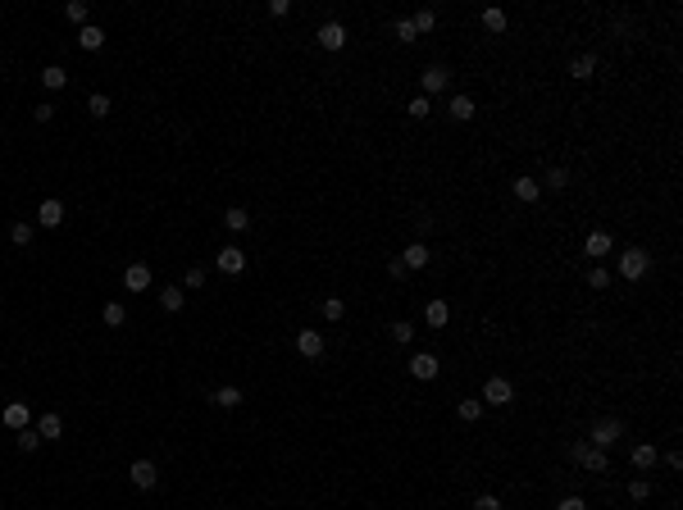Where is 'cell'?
Wrapping results in <instances>:
<instances>
[{"label": "cell", "mask_w": 683, "mask_h": 510, "mask_svg": "<svg viewBox=\"0 0 683 510\" xmlns=\"http://www.w3.org/2000/svg\"><path fill=\"white\" fill-rule=\"evenodd\" d=\"M215 260H219V269H224V273H242V269H246V251H242V246H224Z\"/></svg>", "instance_id": "obj_11"}, {"label": "cell", "mask_w": 683, "mask_h": 510, "mask_svg": "<svg viewBox=\"0 0 683 510\" xmlns=\"http://www.w3.org/2000/svg\"><path fill=\"white\" fill-rule=\"evenodd\" d=\"M87 109H91V119H109V96H105V91H91Z\"/></svg>", "instance_id": "obj_28"}, {"label": "cell", "mask_w": 683, "mask_h": 510, "mask_svg": "<svg viewBox=\"0 0 683 510\" xmlns=\"http://www.w3.org/2000/svg\"><path fill=\"white\" fill-rule=\"evenodd\" d=\"M269 14H273V19H287V14H292V5H287V0H269Z\"/></svg>", "instance_id": "obj_43"}, {"label": "cell", "mask_w": 683, "mask_h": 510, "mask_svg": "<svg viewBox=\"0 0 683 510\" xmlns=\"http://www.w3.org/2000/svg\"><path fill=\"white\" fill-rule=\"evenodd\" d=\"M651 497V483H647V478H633V483H629V501H647Z\"/></svg>", "instance_id": "obj_38"}, {"label": "cell", "mask_w": 683, "mask_h": 510, "mask_svg": "<svg viewBox=\"0 0 683 510\" xmlns=\"http://www.w3.org/2000/svg\"><path fill=\"white\" fill-rule=\"evenodd\" d=\"M64 19H69V23H82V28H87V5H82V0H69V5H64Z\"/></svg>", "instance_id": "obj_32"}, {"label": "cell", "mask_w": 683, "mask_h": 510, "mask_svg": "<svg viewBox=\"0 0 683 510\" xmlns=\"http://www.w3.org/2000/svg\"><path fill=\"white\" fill-rule=\"evenodd\" d=\"M397 37H401V42H415L419 33H415V23H410V19H397Z\"/></svg>", "instance_id": "obj_41"}, {"label": "cell", "mask_w": 683, "mask_h": 510, "mask_svg": "<svg viewBox=\"0 0 683 510\" xmlns=\"http://www.w3.org/2000/svg\"><path fill=\"white\" fill-rule=\"evenodd\" d=\"M419 87H424V96H437V91L451 87V73H446L442 64H428V69H424V78H419Z\"/></svg>", "instance_id": "obj_6"}, {"label": "cell", "mask_w": 683, "mask_h": 510, "mask_svg": "<svg viewBox=\"0 0 683 510\" xmlns=\"http://www.w3.org/2000/svg\"><path fill=\"white\" fill-rule=\"evenodd\" d=\"M37 224H42V228H60V224H64V201H42Z\"/></svg>", "instance_id": "obj_12"}, {"label": "cell", "mask_w": 683, "mask_h": 510, "mask_svg": "<svg viewBox=\"0 0 683 510\" xmlns=\"http://www.w3.org/2000/svg\"><path fill=\"white\" fill-rule=\"evenodd\" d=\"M78 46H82V51H100V46H105V28H96V23H87V28L78 33Z\"/></svg>", "instance_id": "obj_19"}, {"label": "cell", "mask_w": 683, "mask_h": 510, "mask_svg": "<svg viewBox=\"0 0 683 510\" xmlns=\"http://www.w3.org/2000/svg\"><path fill=\"white\" fill-rule=\"evenodd\" d=\"M455 415H460L465 424H478V419H483V401H474V397H469V401H460V410H455Z\"/></svg>", "instance_id": "obj_31"}, {"label": "cell", "mask_w": 683, "mask_h": 510, "mask_svg": "<svg viewBox=\"0 0 683 510\" xmlns=\"http://www.w3.org/2000/svg\"><path fill=\"white\" fill-rule=\"evenodd\" d=\"M446 114H451L455 123H469V119H474V96H465V91H460V96H451Z\"/></svg>", "instance_id": "obj_17"}, {"label": "cell", "mask_w": 683, "mask_h": 510, "mask_svg": "<svg viewBox=\"0 0 683 510\" xmlns=\"http://www.w3.org/2000/svg\"><path fill=\"white\" fill-rule=\"evenodd\" d=\"M388 333H392V342H397V347H410V342H415V328L406 324V319H397V324H392Z\"/></svg>", "instance_id": "obj_30"}, {"label": "cell", "mask_w": 683, "mask_h": 510, "mask_svg": "<svg viewBox=\"0 0 683 510\" xmlns=\"http://www.w3.org/2000/svg\"><path fill=\"white\" fill-rule=\"evenodd\" d=\"M128 478H132V488H141V492H151L155 483H160V469L151 465V460H132L128 465Z\"/></svg>", "instance_id": "obj_5"}, {"label": "cell", "mask_w": 683, "mask_h": 510, "mask_svg": "<svg viewBox=\"0 0 683 510\" xmlns=\"http://www.w3.org/2000/svg\"><path fill=\"white\" fill-rule=\"evenodd\" d=\"M474 510H501V501H497V497H488V492H483V497H474Z\"/></svg>", "instance_id": "obj_42"}, {"label": "cell", "mask_w": 683, "mask_h": 510, "mask_svg": "<svg viewBox=\"0 0 683 510\" xmlns=\"http://www.w3.org/2000/svg\"><path fill=\"white\" fill-rule=\"evenodd\" d=\"M28 419H33V410H28L23 401H10L5 410H0V424H5V428H14V433H23V428H28Z\"/></svg>", "instance_id": "obj_8"}, {"label": "cell", "mask_w": 683, "mask_h": 510, "mask_svg": "<svg viewBox=\"0 0 683 510\" xmlns=\"http://www.w3.org/2000/svg\"><path fill=\"white\" fill-rule=\"evenodd\" d=\"M201 282H206V269H187V287H192V292L201 287Z\"/></svg>", "instance_id": "obj_47"}, {"label": "cell", "mask_w": 683, "mask_h": 510, "mask_svg": "<svg viewBox=\"0 0 683 510\" xmlns=\"http://www.w3.org/2000/svg\"><path fill=\"white\" fill-rule=\"evenodd\" d=\"M437 370H442V365H437L433 351H419V356L410 360V374H415L419 383H433V379H437Z\"/></svg>", "instance_id": "obj_7"}, {"label": "cell", "mask_w": 683, "mask_h": 510, "mask_svg": "<svg viewBox=\"0 0 683 510\" xmlns=\"http://www.w3.org/2000/svg\"><path fill=\"white\" fill-rule=\"evenodd\" d=\"M446 319H451V305L446 301H428L424 305V324L428 328H446Z\"/></svg>", "instance_id": "obj_18"}, {"label": "cell", "mask_w": 683, "mask_h": 510, "mask_svg": "<svg viewBox=\"0 0 683 510\" xmlns=\"http://www.w3.org/2000/svg\"><path fill=\"white\" fill-rule=\"evenodd\" d=\"M33 119H37V123H51V119H55V105H37Z\"/></svg>", "instance_id": "obj_45"}, {"label": "cell", "mask_w": 683, "mask_h": 510, "mask_svg": "<svg viewBox=\"0 0 683 510\" xmlns=\"http://www.w3.org/2000/svg\"><path fill=\"white\" fill-rule=\"evenodd\" d=\"M651 465H656V446L638 442V446H633V469H651Z\"/></svg>", "instance_id": "obj_26"}, {"label": "cell", "mask_w": 683, "mask_h": 510, "mask_svg": "<svg viewBox=\"0 0 683 510\" xmlns=\"http://www.w3.org/2000/svg\"><path fill=\"white\" fill-rule=\"evenodd\" d=\"M588 287H592V292H606V287H610V273L606 269H588Z\"/></svg>", "instance_id": "obj_35"}, {"label": "cell", "mask_w": 683, "mask_h": 510, "mask_svg": "<svg viewBox=\"0 0 683 510\" xmlns=\"http://www.w3.org/2000/svg\"><path fill=\"white\" fill-rule=\"evenodd\" d=\"M592 73H597V55H574V64H570V78H579V82H588Z\"/></svg>", "instance_id": "obj_21"}, {"label": "cell", "mask_w": 683, "mask_h": 510, "mask_svg": "<svg viewBox=\"0 0 683 510\" xmlns=\"http://www.w3.org/2000/svg\"><path fill=\"white\" fill-rule=\"evenodd\" d=\"M410 23H415V33H433V28H437V14L433 10H419Z\"/></svg>", "instance_id": "obj_33"}, {"label": "cell", "mask_w": 683, "mask_h": 510, "mask_svg": "<svg viewBox=\"0 0 683 510\" xmlns=\"http://www.w3.org/2000/svg\"><path fill=\"white\" fill-rule=\"evenodd\" d=\"M556 510H588V501H583V497H565Z\"/></svg>", "instance_id": "obj_46"}, {"label": "cell", "mask_w": 683, "mask_h": 510, "mask_svg": "<svg viewBox=\"0 0 683 510\" xmlns=\"http://www.w3.org/2000/svg\"><path fill=\"white\" fill-rule=\"evenodd\" d=\"M388 273H392V278H406V273H410V269H406V264H401V255H392V260H388Z\"/></svg>", "instance_id": "obj_44"}, {"label": "cell", "mask_w": 683, "mask_h": 510, "mask_svg": "<svg viewBox=\"0 0 683 510\" xmlns=\"http://www.w3.org/2000/svg\"><path fill=\"white\" fill-rule=\"evenodd\" d=\"M342 315H347V305H342V296H328V301H324V319H328V324H337Z\"/></svg>", "instance_id": "obj_34"}, {"label": "cell", "mask_w": 683, "mask_h": 510, "mask_svg": "<svg viewBox=\"0 0 683 510\" xmlns=\"http://www.w3.org/2000/svg\"><path fill=\"white\" fill-rule=\"evenodd\" d=\"M123 287H128V292H146V287H151V264H128Z\"/></svg>", "instance_id": "obj_13"}, {"label": "cell", "mask_w": 683, "mask_h": 510, "mask_svg": "<svg viewBox=\"0 0 683 510\" xmlns=\"http://www.w3.org/2000/svg\"><path fill=\"white\" fill-rule=\"evenodd\" d=\"M319 46H324V51H342V46H347V28L328 19L324 28H319Z\"/></svg>", "instance_id": "obj_9"}, {"label": "cell", "mask_w": 683, "mask_h": 510, "mask_svg": "<svg viewBox=\"0 0 683 510\" xmlns=\"http://www.w3.org/2000/svg\"><path fill=\"white\" fill-rule=\"evenodd\" d=\"M160 305L169 310V315H178V310H183V287H164V292H160Z\"/></svg>", "instance_id": "obj_29"}, {"label": "cell", "mask_w": 683, "mask_h": 510, "mask_svg": "<svg viewBox=\"0 0 683 510\" xmlns=\"http://www.w3.org/2000/svg\"><path fill=\"white\" fill-rule=\"evenodd\" d=\"M210 401H215L219 410H237V406H242V392H237V388H215V397H210Z\"/></svg>", "instance_id": "obj_22"}, {"label": "cell", "mask_w": 683, "mask_h": 510, "mask_svg": "<svg viewBox=\"0 0 683 510\" xmlns=\"http://www.w3.org/2000/svg\"><path fill=\"white\" fill-rule=\"evenodd\" d=\"M100 319H105L109 328H123V324H128V310H123L119 301H105V310H100Z\"/></svg>", "instance_id": "obj_24"}, {"label": "cell", "mask_w": 683, "mask_h": 510, "mask_svg": "<svg viewBox=\"0 0 683 510\" xmlns=\"http://www.w3.org/2000/svg\"><path fill=\"white\" fill-rule=\"evenodd\" d=\"M478 401H483V406H510V401H515V383L497 374V379L483 383V397H478Z\"/></svg>", "instance_id": "obj_2"}, {"label": "cell", "mask_w": 683, "mask_h": 510, "mask_svg": "<svg viewBox=\"0 0 683 510\" xmlns=\"http://www.w3.org/2000/svg\"><path fill=\"white\" fill-rule=\"evenodd\" d=\"M42 82H46L51 91H64V87H69V69H60V64L42 69Z\"/></svg>", "instance_id": "obj_23"}, {"label": "cell", "mask_w": 683, "mask_h": 510, "mask_svg": "<svg viewBox=\"0 0 683 510\" xmlns=\"http://www.w3.org/2000/svg\"><path fill=\"white\" fill-rule=\"evenodd\" d=\"M296 351H301L305 360H315V356H324V333H315V328H305L301 337H296Z\"/></svg>", "instance_id": "obj_14"}, {"label": "cell", "mask_w": 683, "mask_h": 510, "mask_svg": "<svg viewBox=\"0 0 683 510\" xmlns=\"http://www.w3.org/2000/svg\"><path fill=\"white\" fill-rule=\"evenodd\" d=\"M483 28H488V33H506V28H510L506 10H483Z\"/></svg>", "instance_id": "obj_27"}, {"label": "cell", "mask_w": 683, "mask_h": 510, "mask_svg": "<svg viewBox=\"0 0 683 510\" xmlns=\"http://www.w3.org/2000/svg\"><path fill=\"white\" fill-rule=\"evenodd\" d=\"M574 460H579V469H588V474H601V469H606V451L592 446V442H574Z\"/></svg>", "instance_id": "obj_3"}, {"label": "cell", "mask_w": 683, "mask_h": 510, "mask_svg": "<svg viewBox=\"0 0 683 510\" xmlns=\"http://www.w3.org/2000/svg\"><path fill=\"white\" fill-rule=\"evenodd\" d=\"M547 187H552V192H565V187H570V174H565V169H547Z\"/></svg>", "instance_id": "obj_37"}, {"label": "cell", "mask_w": 683, "mask_h": 510, "mask_svg": "<svg viewBox=\"0 0 683 510\" xmlns=\"http://www.w3.org/2000/svg\"><path fill=\"white\" fill-rule=\"evenodd\" d=\"M10 242H14V246H28V242H33V224H14Z\"/></svg>", "instance_id": "obj_36"}, {"label": "cell", "mask_w": 683, "mask_h": 510, "mask_svg": "<svg viewBox=\"0 0 683 510\" xmlns=\"http://www.w3.org/2000/svg\"><path fill=\"white\" fill-rule=\"evenodd\" d=\"M510 192L520 196L524 206H533V201L543 196V183H538V178H515V183H510Z\"/></svg>", "instance_id": "obj_16"}, {"label": "cell", "mask_w": 683, "mask_h": 510, "mask_svg": "<svg viewBox=\"0 0 683 510\" xmlns=\"http://www.w3.org/2000/svg\"><path fill=\"white\" fill-rule=\"evenodd\" d=\"M224 228H233V233H246V228H251V215H246L242 206H233V210L224 215Z\"/></svg>", "instance_id": "obj_25"}, {"label": "cell", "mask_w": 683, "mask_h": 510, "mask_svg": "<svg viewBox=\"0 0 683 510\" xmlns=\"http://www.w3.org/2000/svg\"><path fill=\"white\" fill-rule=\"evenodd\" d=\"M37 446H42L37 428H23V433H19V451H37Z\"/></svg>", "instance_id": "obj_39"}, {"label": "cell", "mask_w": 683, "mask_h": 510, "mask_svg": "<svg viewBox=\"0 0 683 510\" xmlns=\"http://www.w3.org/2000/svg\"><path fill=\"white\" fill-rule=\"evenodd\" d=\"M37 437H42V442H55V437H64V419H60V415H42V419H37Z\"/></svg>", "instance_id": "obj_15"}, {"label": "cell", "mask_w": 683, "mask_h": 510, "mask_svg": "<svg viewBox=\"0 0 683 510\" xmlns=\"http://www.w3.org/2000/svg\"><path fill=\"white\" fill-rule=\"evenodd\" d=\"M651 269V255L642 246H629V251H619V278L624 282H638L642 273Z\"/></svg>", "instance_id": "obj_1"}, {"label": "cell", "mask_w": 683, "mask_h": 510, "mask_svg": "<svg viewBox=\"0 0 683 510\" xmlns=\"http://www.w3.org/2000/svg\"><path fill=\"white\" fill-rule=\"evenodd\" d=\"M610 233H588V242H583V255H610Z\"/></svg>", "instance_id": "obj_20"}, {"label": "cell", "mask_w": 683, "mask_h": 510, "mask_svg": "<svg viewBox=\"0 0 683 510\" xmlns=\"http://www.w3.org/2000/svg\"><path fill=\"white\" fill-rule=\"evenodd\" d=\"M619 437H624V424H619V419H597L592 424V446H601V451L615 446Z\"/></svg>", "instance_id": "obj_4"}, {"label": "cell", "mask_w": 683, "mask_h": 510, "mask_svg": "<svg viewBox=\"0 0 683 510\" xmlns=\"http://www.w3.org/2000/svg\"><path fill=\"white\" fill-rule=\"evenodd\" d=\"M428 260H433V251L424 246V242H410V246L401 251V264H406V269H428Z\"/></svg>", "instance_id": "obj_10"}, {"label": "cell", "mask_w": 683, "mask_h": 510, "mask_svg": "<svg viewBox=\"0 0 683 510\" xmlns=\"http://www.w3.org/2000/svg\"><path fill=\"white\" fill-rule=\"evenodd\" d=\"M428 109H433V105H428V96H415L410 105H406V114H410V119H424Z\"/></svg>", "instance_id": "obj_40"}]
</instances>
